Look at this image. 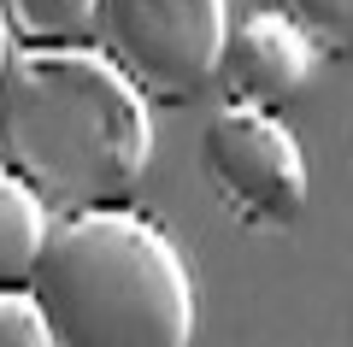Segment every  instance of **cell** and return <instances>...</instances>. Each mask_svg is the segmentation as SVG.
I'll return each mask as SVG.
<instances>
[{
	"mask_svg": "<svg viewBox=\"0 0 353 347\" xmlns=\"http://www.w3.org/2000/svg\"><path fill=\"white\" fill-rule=\"evenodd\" d=\"M148 100L101 48H18L0 71V171L59 218L130 206L148 177Z\"/></svg>",
	"mask_w": 353,
	"mask_h": 347,
	"instance_id": "6da1fadb",
	"label": "cell"
},
{
	"mask_svg": "<svg viewBox=\"0 0 353 347\" xmlns=\"http://www.w3.org/2000/svg\"><path fill=\"white\" fill-rule=\"evenodd\" d=\"M53 347H189L194 271L159 218L130 206L59 218L30 277Z\"/></svg>",
	"mask_w": 353,
	"mask_h": 347,
	"instance_id": "7a4b0ae2",
	"label": "cell"
},
{
	"mask_svg": "<svg viewBox=\"0 0 353 347\" xmlns=\"http://www.w3.org/2000/svg\"><path fill=\"white\" fill-rule=\"evenodd\" d=\"M94 30L148 106H189L218 77L230 0H101Z\"/></svg>",
	"mask_w": 353,
	"mask_h": 347,
	"instance_id": "3957f363",
	"label": "cell"
},
{
	"mask_svg": "<svg viewBox=\"0 0 353 347\" xmlns=\"http://www.w3.org/2000/svg\"><path fill=\"white\" fill-rule=\"evenodd\" d=\"M201 171L248 230H283L306 212V153L277 112L218 106L201 130Z\"/></svg>",
	"mask_w": 353,
	"mask_h": 347,
	"instance_id": "277c9868",
	"label": "cell"
},
{
	"mask_svg": "<svg viewBox=\"0 0 353 347\" xmlns=\"http://www.w3.org/2000/svg\"><path fill=\"white\" fill-rule=\"evenodd\" d=\"M306 77H312V41L283 12H253L230 24L212 83L224 88V106L277 112L306 88Z\"/></svg>",
	"mask_w": 353,
	"mask_h": 347,
	"instance_id": "5b68a950",
	"label": "cell"
},
{
	"mask_svg": "<svg viewBox=\"0 0 353 347\" xmlns=\"http://www.w3.org/2000/svg\"><path fill=\"white\" fill-rule=\"evenodd\" d=\"M48 236H53V212L18 177L0 171V295L6 288H30Z\"/></svg>",
	"mask_w": 353,
	"mask_h": 347,
	"instance_id": "8992f818",
	"label": "cell"
},
{
	"mask_svg": "<svg viewBox=\"0 0 353 347\" xmlns=\"http://www.w3.org/2000/svg\"><path fill=\"white\" fill-rule=\"evenodd\" d=\"M101 0H0L6 36L24 48H71L83 30H94Z\"/></svg>",
	"mask_w": 353,
	"mask_h": 347,
	"instance_id": "52a82bcc",
	"label": "cell"
},
{
	"mask_svg": "<svg viewBox=\"0 0 353 347\" xmlns=\"http://www.w3.org/2000/svg\"><path fill=\"white\" fill-rule=\"evenodd\" d=\"M277 12L312 41V53H353V0H277Z\"/></svg>",
	"mask_w": 353,
	"mask_h": 347,
	"instance_id": "ba28073f",
	"label": "cell"
},
{
	"mask_svg": "<svg viewBox=\"0 0 353 347\" xmlns=\"http://www.w3.org/2000/svg\"><path fill=\"white\" fill-rule=\"evenodd\" d=\"M0 347H53V330H48L30 288H6L0 295Z\"/></svg>",
	"mask_w": 353,
	"mask_h": 347,
	"instance_id": "9c48e42d",
	"label": "cell"
},
{
	"mask_svg": "<svg viewBox=\"0 0 353 347\" xmlns=\"http://www.w3.org/2000/svg\"><path fill=\"white\" fill-rule=\"evenodd\" d=\"M6 59H12V36H6V18H0V71H6Z\"/></svg>",
	"mask_w": 353,
	"mask_h": 347,
	"instance_id": "30bf717a",
	"label": "cell"
},
{
	"mask_svg": "<svg viewBox=\"0 0 353 347\" xmlns=\"http://www.w3.org/2000/svg\"><path fill=\"white\" fill-rule=\"evenodd\" d=\"M347 153H353V136H347Z\"/></svg>",
	"mask_w": 353,
	"mask_h": 347,
	"instance_id": "8fae6325",
	"label": "cell"
}]
</instances>
